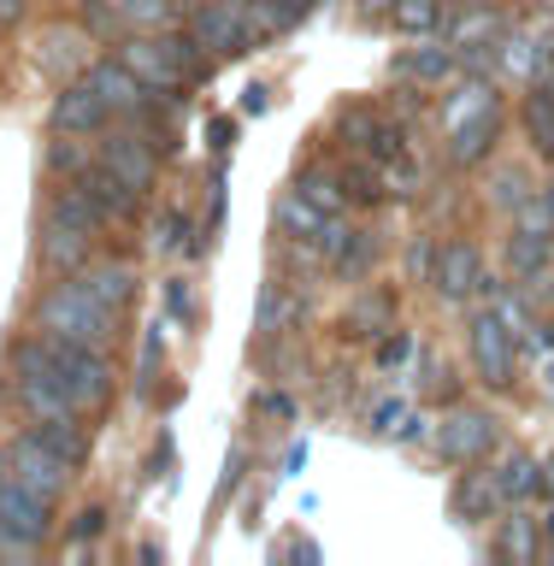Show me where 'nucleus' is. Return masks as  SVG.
Here are the masks:
<instances>
[{"instance_id": "a878e982", "label": "nucleus", "mask_w": 554, "mask_h": 566, "mask_svg": "<svg viewBox=\"0 0 554 566\" xmlns=\"http://www.w3.org/2000/svg\"><path fill=\"white\" fill-rule=\"evenodd\" d=\"M508 35V18L495 7H454V24H449V42L454 48H490Z\"/></svg>"}, {"instance_id": "aec40b11", "label": "nucleus", "mask_w": 554, "mask_h": 566, "mask_svg": "<svg viewBox=\"0 0 554 566\" xmlns=\"http://www.w3.org/2000/svg\"><path fill=\"white\" fill-rule=\"evenodd\" d=\"M495 560H543V520H531L525 507H502L495 513V543H490Z\"/></svg>"}, {"instance_id": "13d9d810", "label": "nucleus", "mask_w": 554, "mask_h": 566, "mask_svg": "<svg viewBox=\"0 0 554 566\" xmlns=\"http://www.w3.org/2000/svg\"><path fill=\"white\" fill-rule=\"evenodd\" d=\"M537 195H543V201H548V212H554V171L543 177V189H537Z\"/></svg>"}, {"instance_id": "37998d69", "label": "nucleus", "mask_w": 554, "mask_h": 566, "mask_svg": "<svg viewBox=\"0 0 554 566\" xmlns=\"http://www.w3.org/2000/svg\"><path fill=\"white\" fill-rule=\"evenodd\" d=\"M159 366H166V331H142V360H136V384L148 389L154 378H159Z\"/></svg>"}, {"instance_id": "dca6fc26", "label": "nucleus", "mask_w": 554, "mask_h": 566, "mask_svg": "<svg viewBox=\"0 0 554 566\" xmlns=\"http://www.w3.org/2000/svg\"><path fill=\"white\" fill-rule=\"evenodd\" d=\"M460 71V53L449 35H414V48H401L396 60H389V77L396 83H419V88H431V83H449Z\"/></svg>"}, {"instance_id": "e433bc0d", "label": "nucleus", "mask_w": 554, "mask_h": 566, "mask_svg": "<svg viewBox=\"0 0 554 566\" xmlns=\"http://www.w3.org/2000/svg\"><path fill=\"white\" fill-rule=\"evenodd\" d=\"M407 419H414V407H407L401 396H378L366 413V431L384 437V442H407Z\"/></svg>"}, {"instance_id": "c9c22d12", "label": "nucleus", "mask_w": 554, "mask_h": 566, "mask_svg": "<svg viewBox=\"0 0 554 566\" xmlns=\"http://www.w3.org/2000/svg\"><path fill=\"white\" fill-rule=\"evenodd\" d=\"M378 254H384V242L372 237V230H354V237H348V248H343V260H336L331 272L343 277V283H360V277L372 272V265H378Z\"/></svg>"}, {"instance_id": "7ed1b4c3", "label": "nucleus", "mask_w": 554, "mask_h": 566, "mask_svg": "<svg viewBox=\"0 0 554 566\" xmlns=\"http://www.w3.org/2000/svg\"><path fill=\"white\" fill-rule=\"evenodd\" d=\"M7 389H12V401L24 407L30 419H83L77 401H71V389H65V378H60V366H53V348H48L42 331H30V336L12 343Z\"/></svg>"}, {"instance_id": "4be33fe9", "label": "nucleus", "mask_w": 554, "mask_h": 566, "mask_svg": "<svg viewBox=\"0 0 554 566\" xmlns=\"http://www.w3.org/2000/svg\"><path fill=\"white\" fill-rule=\"evenodd\" d=\"M520 136L543 166H554V95L537 83H525V95H520Z\"/></svg>"}, {"instance_id": "a18cd8bd", "label": "nucleus", "mask_w": 554, "mask_h": 566, "mask_svg": "<svg viewBox=\"0 0 554 566\" xmlns=\"http://www.w3.org/2000/svg\"><path fill=\"white\" fill-rule=\"evenodd\" d=\"M260 12H265V24H272V35H283L313 12V0H260Z\"/></svg>"}, {"instance_id": "864d4df0", "label": "nucleus", "mask_w": 554, "mask_h": 566, "mask_svg": "<svg viewBox=\"0 0 554 566\" xmlns=\"http://www.w3.org/2000/svg\"><path fill=\"white\" fill-rule=\"evenodd\" d=\"M537 384H543V396H548V401H554V348H548V354H543V378H537Z\"/></svg>"}, {"instance_id": "20e7f679", "label": "nucleus", "mask_w": 554, "mask_h": 566, "mask_svg": "<svg viewBox=\"0 0 554 566\" xmlns=\"http://www.w3.org/2000/svg\"><path fill=\"white\" fill-rule=\"evenodd\" d=\"M95 159L118 177V184H130L142 201H148V195L159 189V177H166V154L154 148L148 130H142L136 118H113V124H106V130L95 136Z\"/></svg>"}, {"instance_id": "c03bdc74", "label": "nucleus", "mask_w": 554, "mask_h": 566, "mask_svg": "<svg viewBox=\"0 0 554 566\" xmlns=\"http://www.w3.org/2000/svg\"><path fill=\"white\" fill-rule=\"evenodd\" d=\"M343 195H348V201H360V207H378L384 201V177L366 171V166H354V171H343Z\"/></svg>"}, {"instance_id": "ea45409f", "label": "nucleus", "mask_w": 554, "mask_h": 566, "mask_svg": "<svg viewBox=\"0 0 554 566\" xmlns=\"http://www.w3.org/2000/svg\"><path fill=\"white\" fill-rule=\"evenodd\" d=\"M407 360H419V336L414 331H396V336H384V343L372 348V366H378L384 378H396Z\"/></svg>"}, {"instance_id": "f257e3e1", "label": "nucleus", "mask_w": 554, "mask_h": 566, "mask_svg": "<svg viewBox=\"0 0 554 566\" xmlns=\"http://www.w3.org/2000/svg\"><path fill=\"white\" fill-rule=\"evenodd\" d=\"M101 237H106L101 207L88 201L71 177H53V195L42 207V237H35V260H42V272H53V277L83 272V265L95 260Z\"/></svg>"}, {"instance_id": "09e8293b", "label": "nucleus", "mask_w": 554, "mask_h": 566, "mask_svg": "<svg viewBox=\"0 0 554 566\" xmlns=\"http://www.w3.org/2000/svg\"><path fill=\"white\" fill-rule=\"evenodd\" d=\"M207 136H212V154H230V148H237V136H242V124L237 118H212Z\"/></svg>"}, {"instance_id": "052dcab7", "label": "nucleus", "mask_w": 554, "mask_h": 566, "mask_svg": "<svg viewBox=\"0 0 554 566\" xmlns=\"http://www.w3.org/2000/svg\"><path fill=\"white\" fill-rule=\"evenodd\" d=\"M0 478H7V442H0Z\"/></svg>"}, {"instance_id": "4468645a", "label": "nucleus", "mask_w": 554, "mask_h": 566, "mask_svg": "<svg viewBox=\"0 0 554 566\" xmlns=\"http://www.w3.org/2000/svg\"><path fill=\"white\" fill-rule=\"evenodd\" d=\"M113 124V106L101 101V88L88 77H71L60 83V95L48 106V130H65V136H101Z\"/></svg>"}, {"instance_id": "423d86ee", "label": "nucleus", "mask_w": 554, "mask_h": 566, "mask_svg": "<svg viewBox=\"0 0 554 566\" xmlns=\"http://www.w3.org/2000/svg\"><path fill=\"white\" fill-rule=\"evenodd\" d=\"M53 348V366H60V378L71 389V401H77V413H106L118 396V366L106 348H88V343H60V336H48Z\"/></svg>"}, {"instance_id": "9b49d317", "label": "nucleus", "mask_w": 554, "mask_h": 566, "mask_svg": "<svg viewBox=\"0 0 554 566\" xmlns=\"http://www.w3.org/2000/svg\"><path fill=\"white\" fill-rule=\"evenodd\" d=\"M184 30L212 53V60H242V53H254V42H248V0H195Z\"/></svg>"}, {"instance_id": "39448f33", "label": "nucleus", "mask_w": 554, "mask_h": 566, "mask_svg": "<svg viewBox=\"0 0 554 566\" xmlns=\"http://www.w3.org/2000/svg\"><path fill=\"white\" fill-rule=\"evenodd\" d=\"M467 360L478 371V384L484 389H513V371H520V336L502 325V313L490 307V301H472L467 307Z\"/></svg>"}, {"instance_id": "f704fd0d", "label": "nucleus", "mask_w": 554, "mask_h": 566, "mask_svg": "<svg viewBox=\"0 0 554 566\" xmlns=\"http://www.w3.org/2000/svg\"><path fill=\"white\" fill-rule=\"evenodd\" d=\"M88 136H65V130H53V142H48V154H42V166H48V177H77L83 166H88Z\"/></svg>"}, {"instance_id": "5701e85b", "label": "nucleus", "mask_w": 554, "mask_h": 566, "mask_svg": "<svg viewBox=\"0 0 554 566\" xmlns=\"http://www.w3.org/2000/svg\"><path fill=\"white\" fill-rule=\"evenodd\" d=\"M502 507H508V502H502V490H495L490 472H467V478L454 484V495H449V513H454L460 525H490Z\"/></svg>"}, {"instance_id": "8fccbe9b", "label": "nucleus", "mask_w": 554, "mask_h": 566, "mask_svg": "<svg viewBox=\"0 0 554 566\" xmlns=\"http://www.w3.org/2000/svg\"><path fill=\"white\" fill-rule=\"evenodd\" d=\"M265 106H272V88H265V83H254V88L242 95V113H248V118H260Z\"/></svg>"}, {"instance_id": "3c124183", "label": "nucleus", "mask_w": 554, "mask_h": 566, "mask_svg": "<svg viewBox=\"0 0 554 566\" xmlns=\"http://www.w3.org/2000/svg\"><path fill=\"white\" fill-rule=\"evenodd\" d=\"M24 12H30V0H0V30L24 24Z\"/></svg>"}, {"instance_id": "0eeeda50", "label": "nucleus", "mask_w": 554, "mask_h": 566, "mask_svg": "<svg viewBox=\"0 0 554 566\" xmlns=\"http://www.w3.org/2000/svg\"><path fill=\"white\" fill-rule=\"evenodd\" d=\"M48 537H53V502L12 484V478H0V555L30 560Z\"/></svg>"}, {"instance_id": "79ce46f5", "label": "nucleus", "mask_w": 554, "mask_h": 566, "mask_svg": "<svg viewBox=\"0 0 554 566\" xmlns=\"http://www.w3.org/2000/svg\"><path fill=\"white\" fill-rule=\"evenodd\" d=\"M437 248H442V242L414 237V242H407V254H401V272L414 277V283H431V272H437Z\"/></svg>"}, {"instance_id": "bb28decb", "label": "nucleus", "mask_w": 554, "mask_h": 566, "mask_svg": "<svg viewBox=\"0 0 554 566\" xmlns=\"http://www.w3.org/2000/svg\"><path fill=\"white\" fill-rule=\"evenodd\" d=\"M537 189H543V184L531 177V166H495V171H490V189H484V201H490L495 212H508V219H513V212H520V207H525Z\"/></svg>"}, {"instance_id": "603ef678", "label": "nucleus", "mask_w": 554, "mask_h": 566, "mask_svg": "<svg viewBox=\"0 0 554 566\" xmlns=\"http://www.w3.org/2000/svg\"><path fill=\"white\" fill-rule=\"evenodd\" d=\"M537 490H543L548 502H554V449H548V454L537 460Z\"/></svg>"}, {"instance_id": "1a4fd4ad", "label": "nucleus", "mask_w": 554, "mask_h": 566, "mask_svg": "<svg viewBox=\"0 0 554 566\" xmlns=\"http://www.w3.org/2000/svg\"><path fill=\"white\" fill-rule=\"evenodd\" d=\"M113 53L136 71L142 83L154 88V95L184 101L189 77H184V65H177V53H171V42H166V30H154V35H148V30H124L118 42H113Z\"/></svg>"}, {"instance_id": "f03ea898", "label": "nucleus", "mask_w": 554, "mask_h": 566, "mask_svg": "<svg viewBox=\"0 0 554 566\" xmlns=\"http://www.w3.org/2000/svg\"><path fill=\"white\" fill-rule=\"evenodd\" d=\"M30 325L42 331V336H60V343H88V348H113L118 343V331H124V318L118 313H106L95 295L83 290V277L71 272L60 277L48 295H35V307H30Z\"/></svg>"}, {"instance_id": "de8ad7c7", "label": "nucleus", "mask_w": 554, "mask_h": 566, "mask_svg": "<svg viewBox=\"0 0 554 566\" xmlns=\"http://www.w3.org/2000/svg\"><path fill=\"white\" fill-rule=\"evenodd\" d=\"M260 413L265 419H295V396H290V389H260Z\"/></svg>"}, {"instance_id": "c756f323", "label": "nucleus", "mask_w": 554, "mask_h": 566, "mask_svg": "<svg viewBox=\"0 0 554 566\" xmlns=\"http://www.w3.org/2000/svg\"><path fill=\"white\" fill-rule=\"evenodd\" d=\"M106 525H113V513H106L101 502H83L77 513H71V525H65V560L95 555V543L106 537Z\"/></svg>"}, {"instance_id": "c85d7f7f", "label": "nucleus", "mask_w": 554, "mask_h": 566, "mask_svg": "<svg viewBox=\"0 0 554 566\" xmlns=\"http://www.w3.org/2000/svg\"><path fill=\"white\" fill-rule=\"evenodd\" d=\"M389 318H396V295L378 290V295H354V307L343 313V336H384Z\"/></svg>"}, {"instance_id": "4d7b16f0", "label": "nucleus", "mask_w": 554, "mask_h": 566, "mask_svg": "<svg viewBox=\"0 0 554 566\" xmlns=\"http://www.w3.org/2000/svg\"><path fill=\"white\" fill-rule=\"evenodd\" d=\"M543 555H554V507L543 513Z\"/></svg>"}, {"instance_id": "49530a36", "label": "nucleus", "mask_w": 554, "mask_h": 566, "mask_svg": "<svg viewBox=\"0 0 554 566\" xmlns=\"http://www.w3.org/2000/svg\"><path fill=\"white\" fill-rule=\"evenodd\" d=\"M548 348H554V318L537 313V318L520 331V354H548Z\"/></svg>"}, {"instance_id": "473e14b6", "label": "nucleus", "mask_w": 554, "mask_h": 566, "mask_svg": "<svg viewBox=\"0 0 554 566\" xmlns=\"http://www.w3.org/2000/svg\"><path fill=\"white\" fill-rule=\"evenodd\" d=\"M124 12V30H177V18H184V0H118Z\"/></svg>"}, {"instance_id": "58836bf2", "label": "nucleus", "mask_w": 554, "mask_h": 566, "mask_svg": "<svg viewBox=\"0 0 554 566\" xmlns=\"http://www.w3.org/2000/svg\"><path fill=\"white\" fill-rule=\"evenodd\" d=\"M295 189H307L325 212H343L348 207V195H343V177L336 171H318V166H307V171H295Z\"/></svg>"}, {"instance_id": "6e6552de", "label": "nucleus", "mask_w": 554, "mask_h": 566, "mask_svg": "<svg viewBox=\"0 0 554 566\" xmlns=\"http://www.w3.org/2000/svg\"><path fill=\"white\" fill-rule=\"evenodd\" d=\"M502 442V424H495L490 407H449L437 424H431V449L449 460V467H478V460L495 454Z\"/></svg>"}, {"instance_id": "a211bd4d", "label": "nucleus", "mask_w": 554, "mask_h": 566, "mask_svg": "<svg viewBox=\"0 0 554 566\" xmlns=\"http://www.w3.org/2000/svg\"><path fill=\"white\" fill-rule=\"evenodd\" d=\"M71 184H77V189L88 195V201L101 207V219H106V224H130L136 212H142V195H136L130 184H118V177L106 171L101 159H88V166H83L77 177H71Z\"/></svg>"}, {"instance_id": "5fc2aeb1", "label": "nucleus", "mask_w": 554, "mask_h": 566, "mask_svg": "<svg viewBox=\"0 0 554 566\" xmlns=\"http://www.w3.org/2000/svg\"><path fill=\"white\" fill-rule=\"evenodd\" d=\"M290 555H295V560H318V543H307V537H295V543H290Z\"/></svg>"}, {"instance_id": "6ab92c4d", "label": "nucleus", "mask_w": 554, "mask_h": 566, "mask_svg": "<svg viewBox=\"0 0 554 566\" xmlns=\"http://www.w3.org/2000/svg\"><path fill=\"white\" fill-rule=\"evenodd\" d=\"M77 277H83V290L95 295L106 313H118V318L130 313V301H136V265L130 260H88Z\"/></svg>"}, {"instance_id": "ddd939ff", "label": "nucleus", "mask_w": 554, "mask_h": 566, "mask_svg": "<svg viewBox=\"0 0 554 566\" xmlns=\"http://www.w3.org/2000/svg\"><path fill=\"white\" fill-rule=\"evenodd\" d=\"M437 295L449 301V307H467V301H478V290H484V254H478L472 237H449L437 248Z\"/></svg>"}, {"instance_id": "2eb2a0df", "label": "nucleus", "mask_w": 554, "mask_h": 566, "mask_svg": "<svg viewBox=\"0 0 554 566\" xmlns=\"http://www.w3.org/2000/svg\"><path fill=\"white\" fill-rule=\"evenodd\" d=\"M83 77L101 88V101L113 106V118H142V113H148V106L159 101L154 88H148V83H142L130 65L118 60V53H106V60H88V71H83Z\"/></svg>"}, {"instance_id": "6e6d98bb", "label": "nucleus", "mask_w": 554, "mask_h": 566, "mask_svg": "<svg viewBox=\"0 0 554 566\" xmlns=\"http://www.w3.org/2000/svg\"><path fill=\"white\" fill-rule=\"evenodd\" d=\"M389 7H396V0H360L366 18H389Z\"/></svg>"}, {"instance_id": "bf43d9fd", "label": "nucleus", "mask_w": 554, "mask_h": 566, "mask_svg": "<svg viewBox=\"0 0 554 566\" xmlns=\"http://www.w3.org/2000/svg\"><path fill=\"white\" fill-rule=\"evenodd\" d=\"M449 7H495V0H449Z\"/></svg>"}, {"instance_id": "cd10ccee", "label": "nucleus", "mask_w": 554, "mask_h": 566, "mask_svg": "<svg viewBox=\"0 0 554 566\" xmlns=\"http://www.w3.org/2000/svg\"><path fill=\"white\" fill-rule=\"evenodd\" d=\"M35 424V437L48 442L53 454L65 460V467H88V431H83V419H30Z\"/></svg>"}, {"instance_id": "f3484780", "label": "nucleus", "mask_w": 554, "mask_h": 566, "mask_svg": "<svg viewBox=\"0 0 554 566\" xmlns=\"http://www.w3.org/2000/svg\"><path fill=\"white\" fill-rule=\"evenodd\" d=\"M442 136H449V159H454V166H484V159L495 154V142L508 136V106L495 101V106H484V113L449 124Z\"/></svg>"}, {"instance_id": "b1692460", "label": "nucleus", "mask_w": 554, "mask_h": 566, "mask_svg": "<svg viewBox=\"0 0 554 566\" xmlns=\"http://www.w3.org/2000/svg\"><path fill=\"white\" fill-rule=\"evenodd\" d=\"M272 212H278V230H283V237H290V242H307V248H313L318 230H325V219H331V212L318 207L307 189H295V184L278 195V207H272Z\"/></svg>"}, {"instance_id": "4c0bfd02", "label": "nucleus", "mask_w": 554, "mask_h": 566, "mask_svg": "<svg viewBox=\"0 0 554 566\" xmlns=\"http://www.w3.org/2000/svg\"><path fill=\"white\" fill-rule=\"evenodd\" d=\"M283 325H290V283H265L260 307H254V331L260 336H278Z\"/></svg>"}, {"instance_id": "2f4dec72", "label": "nucleus", "mask_w": 554, "mask_h": 566, "mask_svg": "<svg viewBox=\"0 0 554 566\" xmlns=\"http://www.w3.org/2000/svg\"><path fill=\"white\" fill-rule=\"evenodd\" d=\"M495 71H508V77H520V83L537 77V35L508 30L502 42H495Z\"/></svg>"}, {"instance_id": "7c9ffc66", "label": "nucleus", "mask_w": 554, "mask_h": 566, "mask_svg": "<svg viewBox=\"0 0 554 566\" xmlns=\"http://www.w3.org/2000/svg\"><path fill=\"white\" fill-rule=\"evenodd\" d=\"M389 24L401 35H442L449 24V0H396L389 7Z\"/></svg>"}, {"instance_id": "393cba45", "label": "nucleus", "mask_w": 554, "mask_h": 566, "mask_svg": "<svg viewBox=\"0 0 554 566\" xmlns=\"http://www.w3.org/2000/svg\"><path fill=\"white\" fill-rule=\"evenodd\" d=\"M502 260H508L513 283H531V277H543V272H548V260H554V237H531V230L513 224V230H508V242H502Z\"/></svg>"}, {"instance_id": "412c9836", "label": "nucleus", "mask_w": 554, "mask_h": 566, "mask_svg": "<svg viewBox=\"0 0 554 566\" xmlns=\"http://www.w3.org/2000/svg\"><path fill=\"white\" fill-rule=\"evenodd\" d=\"M490 478H495V490H502L508 507H525L531 495H543V490H537V454H525L520 442L490 460Z\"/></svg>"}, {"instance_id": "a19ab883", "label": "nucleus", "mask_w": 554, "mask_h": 566, "mask_svg": "<svg viewBox=\"0 0 554 566\" xmlns=\"http://www.w3.org/2000/svg\"><path fill=\"white\" fill-rule=\"evenodd\" d=\"M166 318H171V325H184V331L201 318V301H195L189 277H166Z\"/></svg>"}, {"instance_id": "f8f14e48", "label": "nucleus", "mask_w": 554, "mask_h": 566, "mask_svg": "<svg viewBox=\"0 0 554 566\" xmlns=\"http://www.w3.org/2000/svg\"><path fill=\"white\" fill-rule=\"evenodd\" d=\"M95 35H88L77 18L71 24H48L42 35H35V53H30V65L42 71L48 83H71V77H83L88 71V60H95Z\"/></svg>"}, {"instance_id": "9d476101", "label": "nucleus", "mask_w": 554, "mask_h": 566, "mask_svg": "<svg viewBox=\"0 0 554 566\" xmlns=\"http://www.w3.org/2000/svg\"><path fill=\"white\" fill-rule=\"evenodd\" d=\"M7 478H12V484H24V490H35V495H48V502H60V495L77 484V467H65V460L53 454L48 442L35 437V424H30V431H18L7 442Z\"/></svg>"}, {"instance_id": "72a5a7b5", "label": "nucleus", "mask_w": 554, "mask_h": 566, "mask_svg": "<svg viewBox=\"0 0 554 566\" xmlns=\"http://www.w3.org/2000/svg\"><path fill=\"white\" fill-rule=\"evenodd\" d=\"M77 24L95 35V48H113L124 35V12H118V0H77Z\"/></svg>"}]
</instances>
